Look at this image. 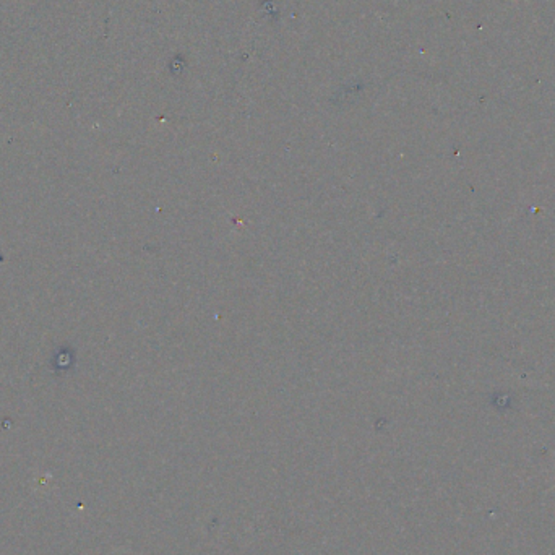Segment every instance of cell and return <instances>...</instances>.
I'll list each match as a JSON object with an SVG mask.
<instances>
[{
  "instance_id": "obj_1",
  "label": "cell",
  "mask_w": 555,
  "mask_h": 555,
  "mask_svg": "<svg viewBox=\"0 0 555 555\" xmlns=\"http://www.w3.org/2000/svg\"><path fill=\"white\" fill-rule=\"evenodd\" d=\"M554 489H555V486H554Z\"/></svg>"
}]
</instances>
